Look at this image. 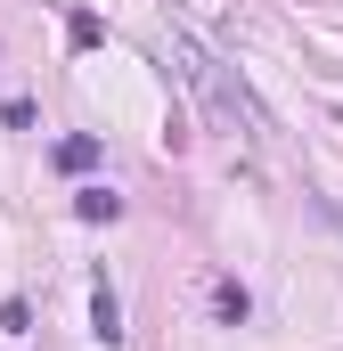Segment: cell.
<instances>
[{
	"mask_svg": "<svg viewBox=\"0 0 343 351\" xmlns=\"http://www.w3.org/2000/svg\"><path fill=\"white\" fill-rule=\"evenodd\" d=\"M335 221H343V204H335Z\"/></svg>",
	"mask_w": 343,
	"mask_h": 351,
	"instance_id": "ba28073f",
	"label": "cell"
},
{
	"mask_svg": "<svg viewBox=\"0 0 343 351\" xmlns=\"http://www.w3.org/2000/svg\"><path fill=\"white\" fill-rule=\"evenodd\" d=\"M213 319H221V327H246V319H254V294H246L237 278H213Z\"/></svg>",
	"mask_w": 343,
	"mask_h": 351,
	"instance_id": "3957f363",
	"label": "cell"
},
{
	"mask_svg": "<svg viewBox=\"0 0 343 351\" xmlns=\"http://www.w3.org/2000/svg\"><path fill=\"white\" fill-rule=\"evenodd\" d=\"M66 41H74V49H98V41H106V25H98L90 8H74V16H66Z\"/></svg>",
	"mask_w": 343,
	"mask_h": 351,
	"instance_id": "8992f818",
	"label": "cell"
},
{
	"mask_svg": "<svg viewBox=\"0 0 343 351\" xmlns=\"http://www.w3.org/2000/svg\"><path fill=\"white\" fill-rule=\"evenodd\" d=\"M90 164H98V139H90V131L58 139V172H90Z\"/></svg>",
	"mask_w": 343,
	"mask_h": 351,
	"instance_id": "5b68a950",
	"label": "cell"
},
{
	"mask_svg": "<svg viewBox=\"0 0 343 351\" xmlns=\"http://www.w3.org/2000/svg\"><path fill=\"white\" fill-rule=\"evenodd\" d=\"M0 335H33V302H25V294L0 302Z\"/></svg>",
	"mask_w": 343,
	"mask_h": 351,
	"instance_id": "52a82bcc",
	"label": "cell"
},
{
	"mask_svg": "<svg viewBox=\"0 0 343 351\" xmlns=\"http://www.w3.org/2000/svg\"><path fill=\"white\" fill-rule=\"evenodd\" d=\"M90 335H98V343H106V351L123 343V302H115V286H106V278L90 286Z\"/></svg>",
	"mask_w": 343,
	"mask_h": 351,
	"instance_id": "7a4b0ae2",
	"label": "cell"
},
{
	"mask_svg": "<svg viewBox=\"0 0 343 351\" xmlns=\"http://www.w3.org/2000/svg\"><path fill=\"white\" fill-rule=\"evenodd\" d=\"M180 66H188V82L204 90V114H213L221 131H237V123H246V90L229 82V66H221V58L196 41V33H180Z\"/></svg>",
	"mask_w": 343,
	"mask_h": 351,
	"instance_id": "6da1fadb",
	"label": "cell"
},
{
	"mask_svg": "<svg viewBox=\"0 0 343 351\" xmlns=\"http://www.w3.org/2000/svg\"><path fill=\"white\" fill-rule=\"evenodd\" d=\"M74 221H123V196L115 188H82L74 196Z\"/></svg>",
	"mask_w": 343,
	"mask_h": 351,
	"instance_id": "277c9868",
	"label": "cell"
}]
</instances>
